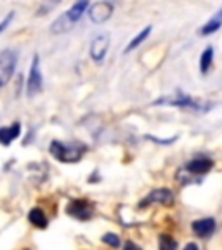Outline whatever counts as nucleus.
I'll use <instances>...</instances> for the list:
<instances>
[{"label": "nucleus", "mask_w": 222, "mask_h": 250, "mask_svg": "<svg viewBox=\"0 0 222 250\" xmlns=\"http://www.w3.org/2000/svg\"><path fill=\"white\" fill-rule=\"evenodd\" d=\"M149 33H151V26H146V28H142V30L137 33L136 37H134L132 40H130V43L127 45V49H125V52H130V51H134L136 47H139L141 43L144 42L146 39L149 37Z\"/></svg>", "instance_id": "obj_16"}, {"label": "nucleus", "mask_w": 222, "mask_h": 250, "mask_svg": "<svg viewBox=\"0 0 222 250\" xmlns=\"http://www.w3.org/2000/svg\"><path fill=\"white\" fill-rule=\"evenodd\" d=\"M219 28H222V7L219 9L214 16H212L207 23L203 24L202 30H200V33H202V35H212V33L219 31Z\"/></svg>", "instance_id": "obj_13"}, {"label": "nucleus", "mask_w": 222, "mask_h": 250, "mask_svg": "<svg viewBox=\"0 0 222 250\" xmlns=\"http://www.w3.org/2000/svg\"><path fill=\"white\" fill-rule=\"evenodd\" d=\"M12 20H14V12H9V14L5 16L4 20L0 21V33H2V31H4L5 28L9 26V24H11V21H12Z\"/></svg>", "instance_id": "obj_19"}, {"label": "nucleus", "mask_w": 222, "mask_h": 250, "mask_svg": "<svg viewBox=\"0 0 222 250\" xmlns=\"http://www.w3.org/2000/svg\"><path fill=\"white\" fill-rule=\"evenodd\" d=\"M182 250H198V245H196V243H187Z\"/></svg>", "instance_id": "obj_21"}, {"label": "nucleus", "mask_w": 222, "mask_h": 250, "mask_svg": "<svg viewBox=\"0 0 222 250\" xmlns=\"http://www.w3.org/2000/svg\"><path fill=\"white\" fill-rule=\"evenodd\" d=\"M21 134V124H12V125H7V127H2L0 129V145L4 146H9L12 145Z\"/></svg>", "instance_id": "obj_12"}, {"label": "nucleus", "mask_w": 222, "mask_h": 250, "mask_svg": "<svg viewBox=\"0 0 222 250\" xmlns=\"http://www.w3.org/2000/svg\"><path fill=\"white\" fill-rule=\"evenodd\" d=\"M49 149H51V155L56 160L62 162V164H77L85 155L87 146L83 143H78V141H71V143L52 141Z\"/></svg>", "instance_id": "obj_1"}, {"label": "nucleus", "mask_w": 222, "mask_h": 250, "mask_svg": "<svg viewBox=\"0 0 222 250\" xmlns=\"http://www.w3.org/2000/svg\"><path fill=\"white\" fill-rule=\"evenodd\" d=\"M68 214L71 217L78 219V221H87V219L92 217L94 208L87 200H73V202L68 205Z\"/></svg>", "instance_id": "obj_9"}, {"label": "nucleus", "mask_w": 222, "mask_h": 250, "mask_svg": "<svg viewBox=\"0 0 222 250\" xmlns=\"http://www.w3.org/2000/svg\"><path fill=\"white\" fill-rule=\"evenodd\" d=\"M212 61H214V47L208 45L202 54V59H200V70H202L203 75H207V71L212 68Z\"/></svg>", "instance_id": "obj_15"}, {"label": "nucleus", "mask_w": 222, "mask_h": 250, "mask_svg": "<svg viewBox=\"0 0 222 250\" xmlns=\"http://www.w3.org/2000/svg\"><path fill=\"white\" fill-rule=\"evenodd\" d=\"M109 42H111V39H109L108 33H99V35L94 37L92 42H90V58L98 62L102 61L104 56L108 54Z\"/></svg>", "instance_id": "obj_7"}, {"label": "nucleus", "mask_w": 222, "mask_h": 250, "mask_svg": "<svg viewBox=\"0 0 222 250\" xmlns=\"http://www.w3.org/2000/svg\"><path fill=\"white\" fill-rule=\"evenodd\" d=\"M87 7H89V2H85V0H83V2H77V4H73L66 12H64V14L61 16V18H58V20L52 23L51 31L52 33H62V31L71 30V26H73V24L82 18Z\"/></svg>", "instance_id": "obj_2"}, {"label": "nucleus", "mask_w": 222, "mask_h": 250, "mask_svg": "<svg viewBox=\"0 0 222 250\" xmlns=\"http://www.w3.org/2000/svg\"><path fill=\"white\" fill-rule=\"evenodd\" d=\"M151 203H160V205H172L174 203V193L168 188H158L153 189L149 195H146V198L139 203V207H148Z\"/></svg>", "instance_id": "obj_6"}, {"label": "nucleus", "mask_w": 222, "mask_h": 250, "mask_svg": "<svg viewBox=\"0 0 222 250\" xmlns=\"http://www.w3.org/2000/svg\"><path fill=\"white\" fill-rule=\"evenodd\" d=\"M102 242H104L106 245L113 247V249L120 247V238H118V234H115V233H106L104 236H102Z\"/></svg>", "instance_id": "obj_18"}, {"label": "nucleus", "mask_w": 222, "mask_h": 250, "mask_svg": "<svg viewBox=\"0 0 222 250\" xmlns=\"http://www.w3.org/2000/svg\"><path fill=\"white\" fill-rule=\"evenodd\" d=\"M42 89H43V77H42V70H40V59L39 56H35L33 61H31L30 73H28V82H26L28 98H35L37 94L42 92Z\"/></svg>", "instance_id": "obj_4"}, {"label": "nucleus", "mask_w": 222, "mask_h": 250, "mask_svg": "<svg viewBox=\"0 0 222 250\" xmlns=\"http://www.w3.org/2000/svg\"><path fill=\"white\" fill-rule=\"evenodd\" d=\"M18 66V54L12 49H5L0 52V89L9 83Z\"/></svg>", "instance_id": "obj_3"}, {"label": "nucleus", "mask_w": 222, "mask_h": 250, "mask_svg": "<svg viewBox=\"0 0 222 250\" xmlns=\"http://www.w3.org/2000/svg\"><path fill=\"white\" fill-rule=\"evenodd\" d=\"M215 226H217V224H215L214 217H205V219L195 221V223L191 224V229L196 236H200V238H208V236L214 234Z\"/></svg>", "instance_id": "obj_10"}, {"label": "nucleus", "mask_w": 222, "mask_h": 250, "mask_svg": "<svg viewBox=\"0 0 222 250\" xmlns=\"http://www.w3.org/2000/svg\"><path fill=\"white\" fill-rule=\"evenodd\" d=\"M111 16H113V4H111V2H96V4H92L89 9L90 21L96 24L106 23Z\"/></svg>", "instance_id": "obj_5"}, {"label": "nucleus", "mask_w": 222, "mask_h": 250, "mask_svg": "<svg viewBox=\"0 0 222 250\" xmlns=\"http://www.w3.org/2000/svg\"><path fill=\"white\" fill-rule=\"evenodd\" d=\"M28 221H30L35 228H40V229H45L47 228V217H45V214H43L42 208H39V207L31 208L30 214H28Z\"/></svg>", "instance_id": "obj_14"}, {"label": "nucleus", "mask_w": 222, "mask_h": 250, "mask_svg": "<svg viewBox=\"0 0 222 250\" xmlns=\"http://www.w3.org/2000/svg\"><path fill=\"white\" fill-rule=\"evenodd\" d=\"M123 250H141V247H137L134 242H127L123 247Z\"/></svg>", "instance_id": "obj_20"}, {"label": "nucleus", "mask_w": 222, "mask_h": 250, "mask_svg": "<svg viewBox=\"0 0 222 250\" xmlns=\"http://www.w3.org/2000/svg\"><path fill=\"white\" fill-rule=\"evenodd\" d=\"M155 104H168V106H179V108H196V109L202 108L195 98L186 96L182 92L177 94V96H168V98L158 99V101H155Z\"/></svg>", "instance_id": "obj_8"}, {"label": "nucleus", "mask_w": 222, "mask_h": 250, "mask_svg": "<svg viewBox=\"0 0 222 250\" xmlns=\"http://www.w3.org/2000/svg\"><path fill=\"white\" fill-rule=\"evenodd\" d=\"M158 245H160V250H177V242L170 234H160Z\"/></svg>", "instance_id": "obj_17"}, {"label": "nucleus", "mask_w": 222, "mask_h": 250, "mask_svg": "<svg viewBox=\"0 0 222 250\" xmlns=\"http://www.w3.org/2000/svg\"><path fill=\"white\" fill-rule=\"evenodd\" d=\"M214 167V162L208 158V156H196V158H193L191 162H187L186 164V170L187 172H191V174H207L210 168Z\"/></svg>", "instance_id": "obj_11"}]
</instances>
